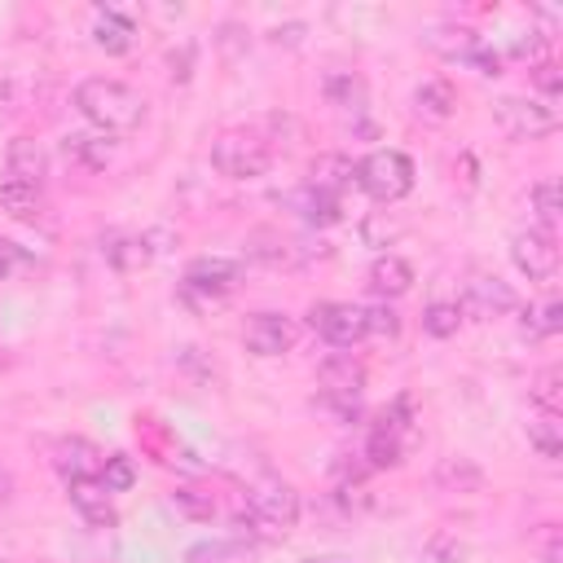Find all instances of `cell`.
Listing matches in <instances>:
<instances>
[{"instance_id":"14","label":"cell","mask_w":563,"mask_h":563,"mask_svg":"<svg viewBox=\"0 0 563 563\" xmlns=\"http://www.w3.org/2000/svg\"><path fill=\"white\" fill-rule=\"evenodd\" d=\"M101 462H106V453H101L92 440H84V435H66V440H57V449H53V466H57V475H62L66 484H75V479H97Z\"/></svg>"},{"instance_id":"10","label":"cell","mask_w":563,"mask_h":563,"mask_svg":"<svg viewBox=\"0 0 563 563\" xmlns=\"http://www.w3.org/2000/svg\"><path fill=\"white\" fill-rule=\"evenodd\" d=\"M510 260H515V268L528 277V282H550L554 277V268H559V246H554V233H545V229H519L515 238H510Z\"/></svg>"},{"instance_id":"31","label":"cell","mask_w":563,"mask_h":563,"mask_svg":"<svg viewBox=\"0 0 563 563\" xmlns=\"http://www.w3.org/2000/svg\"><path fill=\"white\" fill-rule=\"evenodd\" d=\"M330 97H334V106H343V110H361V79H352V75H334L330 79Z\"/></svg>"},{"instance_id":"17","label":"cell","mask_w":563,"mask_h":563,"mask_svg":"<svg viewBox=\"0 0 563 563\" xmlns=\"http://www.w3.org/2000/svg\"><path fill=\"white\" fill-rule=\"evenodd\" d=\"M66 493H70V501H75V510L92 523V528H106V523H114V510H110V493L101 488V479H75V484H66Z\"/></svg>"},{"instance_id":"4","label":"cell","mask_w":563,"mask_h":563,"mask_svg":"<svg viewBox=\"0 0 563 563\" xmlns=\"http://www.w3.org/2000/svg\"><path fill=\"white\" fill-rule=\"evenodd\" d=\"M352 176L374 202H396L413 189V158L400 150H374L352 167Z\"/></svg>"},{"instance_id":"9","label":"cell","mask_w":563,"mask_h":563,"mask_svg":"<svg viewBox=\"0 0 563 563\" xmlns=\"http://www.w3.org/2000/svg\"><path fill=\"white\" fill-rule=\"evenodd\" d=\"M405 431H409V396H400L391 409L378 413V422L369 427V440H365V457L374 471L383 466H396L400 453H405Z\"/></svg>"},{"instance_id":"16","label":"cell","mask_w":563,"mask_h":563,"mask_svg":"<svg viewBox=\"0 0 563 563\" xmlns=\"http://www.w3.org/2000/svg\"><path fill=\"white\" fill-rule=\"evenodd\" d=\"M4 167H9V176H18V180L44 185V176H48V154L40 150V141H31V136H13L9 150H4Z\"/></svg>"},{"instance_id":"28","label":"cell","mask_w":563,"mask_h":563,"mask_svg":"<svg viewBox=\"0 0 563 563\" xmlns=\"http://www.w3.org/2000/svg\"><path fill=\"white\" fill-rule=\"evenodd\" d=\"M457 325H462V308H457V303H449V299L427 303V312H422V330H427L431 339H449V334H457Z\"/></svg>"},{"instance_id":"27","label":"cell","mask_w":563,"mask_h":563,"mask_svg":"<svg viewBox=\"0 0 563 563\" xmlns=\"http://www.w3.org/2000/svg\"><path fill=\"white\" fill-rule=\"evenodd\" d=\"M172 506L185 515V519H211L216 515V493H207V488H198V484H180L176 493H172Z\"/></svg>"},{"instance_id":"30","label":"cell","mask_w":563,"mask_h":563,"mask_svg":"<svg viewBox=\"0 0 563 563\" xmlns=\"http://www.w3.org/2000/svg\"><path fill=\"white\" fill-rule=\"evenodd\" d=\"M97 479H101V488H106V493H123V488H132V479H136V471H132V457H123V453H110V457L101 462Z\"/></svg>"},{"instance_id":"37","label":"cell","mask_w":563,"mask_h":563,"mask_svg":"<svg viewBox=\"0 0 563 563\" xmlns=\"http://www.w3.org/2000/svg\"><path fill=\"white\" fill-rule=\"evenodd\" d=\"M18 264H22V255H18V246L0 238V282H4V277H9V273H13Z\"/></svg>"},{"instance_id":"24","label":"cell","mask_w":563,"mask_h":563,"mask_svg":"<svg viewBox=\"0 0 563 563\" xmlns=\"http://www.w3.org/2000/svg\"><path fill=\"white\" fill-rule=\"evenodd\" d=\"M479 466L471 462V457H444L440 466H435V484L440 488H449V493H466V488H479Z\"/></svg>"},{"instance_id":"34","label":"cell","mask_w":563,"mask_h":563,"mask_svg":"<svg viewBox=\"0 0 563 563\" xmlns=\"http://www.w3.org/2000/svg\"><path fill=\"white\" fill-rule=\"evenodd\" d=\"M559 550H563L559 528H554V523H545V528H541V537H537V554H541V563H559Z\"/></svg>"},{"instance_id":"6","label":"cell","mask_w":563,"mask_h":563,"mask_svg":"<svg viewBox=\"0 0 563 563\" xmlns=\"http://www.w3.org/2000/svg\"><path fill=\"white\" fill-rule=\"evenodd\" d=\"M493 114L510 141H537V136H550L559 128V114L537 97H501L493 106Z\"/></svg>"},{"instance_id":"22","label":"cell","mask_w":563,"mask_h":563,"mask_svg":"<svg viewBox=\"0 0 563 563\" xmlns=\"http://www.w3.org/2000/svg\"><path fill=\"white\" fill-rule=\"evenodd\" d=\"M66 158L75 163V167H84V172H101L106 163H110V141H106V132L101 136H88V132H75V136H66Z\"/></svg>"},{"instance_id":"11","label":"cell","mask_w":563,"mask_h":563,"mask_svg":"<svg viewBox=\"0 0 563 563\" xmlns=\"http://www.w3.org/2000/svg\"><path fill=\"white\" fill-rule=\"evenodd\" d=\"M427 44L440 48L444 57H453V62L479 66V75H497V66H501V57H497L493 48H484V40H479L471 26H435V31L427 35Z\"/></svg>"},{"instance_id":"21","label":"cell","mask_w":563,"mask_h":563,"mask_svg":"<svg viewBox=\"0 0 563 563\" xmlns=\"http://www.w3.org/2000/svg\"><path fill=\"white\" fill-rule=\"evenodd\" d=\"M528 444L537 449V457L554 462L563 453V418L559 413H545V409H532V418H528Z\"/></svg>"},{"instance_id":"23","label":"cell","mask_w":563,"mask_h":563,"mask_svg":"<svg viewBox=\"0 0 563 563\" xmlns=\"http://www.w3.org/2000/svg\"><path fill=\"white\" fill-rule=\"evenodd\" d=\"M528 202L537 211V229H554L559 224V211H563V194H559V180L554 176H541L532 189H528Z\"/></svg>"},{"instance_id":"39","label":"cell","mask_w":563,"mask_h":563,"mask_svg":"<svg viewBox=\"0 0 563 563\" xmlns=\"http://www.w3.org/2000/svg\"><path fill=\"white\" fill-rule=\"evenodd\" d=\"M4 497H9V475L0 471V501H4Z\"/></svg>"},{"instance_id":"20","label":"cell","mask_w":563,"mask_h":563,"mask_svg":"<svg viewBox=\"0 0 563 563\" xmlns=\"http://www.w3.org/2000/svg\"><path fill=\"white\" fill-rule=\"evenodd\" d=\"M453 106H457V92H453L449 79H422V84L413 88V110H418V119L444 123V119L453 114Z\"/></svg>"},{"instance_id":"15","label":"cell","mask_w":563,"mask_h":563,"mask_svg":"<svg viewBox=\"0 0 563 563\" xmlns=\"http://www.w3.org/2000/svg\"><path fill=\"white\" fill-rule=\"evenodd\" d=\"M369 290L387 303V299H400L409 286H413V268H409V260H400V255H378L374 264H369Z\"/></svg>"},{"instance_id":"3","label":"cell","mask_w":563,"mask_h":563,"mask_svg":"<svg viewBox=\"0 0 563 563\" xmlns=\"http://www.w3.org/2000/svg\"><path fill=\"white\" fill-rule=\"evenodd\" d=\"M299 519V493L282 479H260L246 488V506L238 510V523H251V532H286Z\"/></svg>"},{"instance_id":"13","label":"cell","mask_w":563,"mask_h":563,"mask_svg":"<svg viewBox=\"0 0 563 563\" xmlns=\"http://www.w3.org/2000/svg\"><path fill=\"white\" fill-rule=\"evenodd\" d=\"M295 321L286 312H255L246 325H242V343L255 352V356H286L295 347Z\"/></svg>"},{"instance_id":"1","label":"cell","mask_w":563,"mask_h":563,"mask_svg":"<svg viewBox=\"0 0 563 563\" xmlns=\"http://www.w3.org/2000/svg\"><path fill=\"white\" fill-rule=\"evenodd\" d=\"M75 106H79V114H84L92 128H101V132H132V128L145 123V110H150L145 97H141L132 84L110 79V75L84 79V84L75 88Z\"/></svg>"},{"instance_id":"25","label":"cell","mask_w":563,"mask_h":563,"mask_svg":"<svg viewBox=\"0 0 563 563\" xmlns=\"http://www.w3.org/2000/svg\"><path fill=\"white\" fill-rule=\"evenodd\" d=\"M299 207H303V220L308 224H334L339 220V194H330L321 185H308L299 194Z\"/></svg>"},{"instance_id":"12","label":"cell","mask_w":563,"mask_h":563,"mask_svg":"<svg viewBox=\"0 0 563 563\" xmlns=\"http://www.w3.org/2000/svg\"><path fill=\"white\" fill-rule=\"evenodd\" d=\"M238 282H242V264L238 260H224V255H198L185 268V290L198 295V299H220Z\"/></svg>"},{"instance_id":"19","label":"cell","mask_w":563,"mask_h":563,"mask_svg":"<svg viewBox=\"0 0 563 563\" xmlns=\"http://www.w3.org/2000/svg\"><path fill=\"white\" fill-rule=\"evenodd\" d=\"M132 40H136V26H132L128 13L101 9V13L92 18V44H97V48H106V53H128Z\"/></svg>"},{"instance_id":"32","label":"cell","mask_w":563,"mask_h":563,"mask_svg":"<svg viewBox=\"0 0 563 563\" xmlns=\"http://www.w3.org/2000/svg\"><path fill=\"white\" fill-rule=\"evenodd\" d=\"M396 330H400V321H396V312L387 303L365 308V334H396Z\"/></svg>"},{"instance_id":"7","label":"cell","mask_w":563,"mask_h":563,"mask_svg":"<svg viewBox=\"0 0 563 563\" xmlns=\"http://www.w3.org/2000/svg\"><path fill=\"white\" fill-rule=\"evenodd\" d=\"M457 308H462V317H471V321H497V317H506V312L519 308V295H515L510 282H501V277L471 273L466 286H462Z\"/></svg>"},{"instance_id":"18","label":"cell","mask_w":563,"mask_h":563,"mask_svg":"<svg viewBox=\"0 0 563 563\" xmlns=\"http://www.w3.org/2000/svg\"><path fill=\"white\" fill-rule=\"evenodd\" d=\"M40 207H44V185L18 180V176H4L0 180V211H9L13 220H35Z\"/></svg>"},{"instance_id":"5","label":"cell","mask_w":563,"mask_h":563,"mask_svg":"<svg viewBox=\"0 0 563 563\" xmlns=\"http://www.w3.org/2000/svg\"><path fill=\"white\" fill-rule=\"evenodd\" d=\"M317 378H321V396H325L330 409H339L343 418L356 413V400H361V391H365V365H361L352 352L325 356L321 369H317Z\"/></svg>"},{"instance_id":"40","label":"cell","mask_w":563,"mask_h":563,"mask_svg":"<svg viewBox=\"0 0 563 563\" xmlns=\"http://www.w3.org/2000/svg\"><path fill=\"white\" fill-rule=\"evenodd\" d=\"M325 563H343V559H325Z\"/></svg>"},{"instance_id":"8","label":"cell","mask_w":563,"mask_h":563,"mask_svg":"<svg viewBox=\"0 0 563 563\" xmlns=\"http://www.w3.org/2000/svg\"><path fill=\"white\" fill-rule=\"evenodd\" d=\"M308 325L330 343V347H352L365 339V308L356 303H339V299H321L308 308Z\"/></svg>"},{"instance_id":"33","label":"cell","mask_w":563,"mask_h":563,"mask_svg":"<svg viewBox=\"0 0 563 563\" xmlns=\"http://www.w3.org/2000/svg\"><path fill=\"white\" fill-rule=\"evenodd\" d=\"M457 559H462V545H457L453 537L435 532V537L427 541V563H457Z\"/></svg>"},{"instance_id":"35","label":"cell","mask_w":563,"mask_h":563,"mask_svg":"<svg viewBox=\"0 0 563 563\" xmlns=\"http://www.w3.org/2000/svg\"><path fill=\"white\" fill-rule=\"evenodd\" d=\"M559 325H563V303L550 299V303L541 308V321L532 325V334H559Z\"/></svg>"},{"instance_id":"29","label":"cell","mask_w":563,"mask_h":563,"mask_svg":"<svg viewBox=\"0 0 563 563\" xmlns=\"http://www.w3.org/2000/svg\"><path fill=\"white\" fill-rule=\"evenodd\" d=\"M185 559L189 563H246V550L238 541H198Z\"/></svg>"},{"instance_id":"36","label":"cell","mask_w":563,"mask_h":563,"mask_svg":"<svg viewBox=\"0 0 563 563\" xmlns=\"http://www.w3.org/2000/svg\"><path fill=\"white\" fill-rule=\"evenodd\" d=\"M532 79H537V88H541L545 97H554V92H559V66H554V62L532 66Z\"/></svg>"},{"instance_id":"2","label":"cell","mask_w":563,"mask_h":563,"mask_svg":"<svg viewBox=\"0 0 563 563\" xmlns=\"http://www.w3.org/2000/svg\"><path fill=\"white\" fill-rule=\"evenodd\" d=\"M211 167L229 180H255L273 167V141L260 128H229L211 141Z\"/></svg>"},{"instance_id":"38","label":"cell","mask_w":563,"mask_h":563,"mask_svg":"<svg viewBox=\"0 0 563 563\" xmlns=\"http://www.w3.org/2000/svg\"><path fill=\"white\" fill-rule=\"evenodd\" d=\"M9 97H13V84H9V79H0V106H9Z\"/></svg>"},{"instance_id":"26","label":"cell","mask_w":563,"mask_h":563,"mask_svg":"<svg viewBox=\"0 0 563 563\" xmlns=\"http://www.w3.org/2000/svg\"><path fill=\"white\" fill-rule=\"evenodd\" d=\"M532 409H545V413H563V369L550 365L532 378Z\"/></svg>"}]
</instances>
